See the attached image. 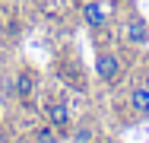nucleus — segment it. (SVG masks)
I'll return each instance as SVG.
<instances>
[{
    "label": "nucleus",
    "instance_id": "obj_2",
    "mask_svg": "<svg viewBox=\"0 0 149 143\" xmlns=\"http://www.w3.org/2000/svg\"><path fill=\"white\" fill-rule=\"evenodd\" d=\"M124 38L130 45H149V22L143 16H130L124 26Z\"/></svg>",
    "mask_w": 149,
    "mask_h": 143
},
{
    "label": "nucleus",
    "instance_id": "obj_10",
    "mask_svg": "<svg viewBox=\"0 0 149 143\" xmlns=\"http://www.w3.org/2000/svg\"><path fill=\"white\" fill-rule=\"evenodd\" d=\"M95 143H108V140H95Z\"/></svg>",
    "mask_w": 149,
    "mask_h": 143
},
{
    "label": "nucleus",
    "instance_id": "obj_4",
    "mask_svg": "<svg viewBox=\"0 0 149 143\" xmlns=\"http://www.w3.org/2000/svg\"><path fill=\"white\" fill-rule=\"evenodd\" d=\"M130 111L136 118H149V86H133L130 89Z\"/></svg>",
    "mask_w": 149,
    "mask_h": 143
},
{
    "label": "nucleus",
    "instance_id": "obj_5",
    "mask_svg": "<svg viewBox=\"0 0 149 143\" xmlns=\"http://www.w3.org/2000/svg\"><path fill=\"white\" fill-rule=\"evenodd\" d=\"M83 19H86L89 29L98 32V29H105V19H108V16H105V10H102L98 0H86V3H83Z\"/></svg>",
    "mask_w": 149,
    "mask_h": 143
},
{
    "label": "nucleus",
    "instance_id": "obj_7",
    "mask_svg": "<svg viewBox=\"0 0 149 143\" xmlns=\"http://www.w3.org/2000/svg\"><path fill=\"white\" fill-rule=\"evenodd\" d=\"M16 95L19 99H32L35 95V73L32 70H19L16 73Z\"/></svg>",
    "mask_w": 149,
    "mask_h": 143
},
{
    "label": "nucleus",
    "instance_id": "obj_1",
    "mask_svg": "<svg viewBox=\"0 0 149 143\" xmlns=\"http://www.w3.org/2000/svg\"><path fill=\"white\" fill-rule=\"evenodd\" d=\"M120 73V57L114 51H98L95 54V76L102 83H114Z\"/></svg>",
    "mask_w": 149,
    "mask_h": 143
},
{
    "label": "nucleus",
    "instance_id": "obj_6",
    "mask_svg": "<svg viewBox=\"0 0 149 143\" xmlns=\"http://www.w3.org/2000/svg\"><path fill=\"white\" fill-rule=\"evenodd\" d=\"M95 140H98L95 121H79V124H73V143H95Z\"/></svg>",
    "mask_w": 149,
    "mask_h": 143
},
{
    "label": "nucleus",
    "instance_id": "obj_11",
    "mask_svg": "<svg viewBox=\"0 0 149 143\" xmlns=\"http://www.w3.org/2000/svg\"><path fill=\"white\" fill-rule=\"evenodd\" d=\"M26 143H35V140H26Z\"/></svg>",
    "mask_w": 149,
    "mask_h": 143
},
{
    "label": "nucleus",
    "instance_id": "obj_3",
    "mask_svg": "<svg viewBox=\"0 0 149 143\" xmlns=\"http://www.w3.org/2000/svg\"><path fill=\"white\" fill-rule=\"evenodd\" d=\"M45 118H48V124L57 127V130L70 127V121H73V114H70V108H67V102H45Z\"/></svg>",
    "mask_w": 149,
    "mask_h": 143
},
{
    "label": "nucleus",
    "instance_id": "obj_8",
    "mask_svg": "<svg viewBox=\"0 0 149 143\" xmlns=\"http://www.w3.org/2000/svg\"><path fill=\"white\" fill-rule=\"evenodd\" d=\"M35 143H60V140H57V127L41 124V127L35 130Z\"/></svg>",
    "mask_w": 149,
    "mask_h": 143
},
{
    "label": "nucleus",
    "instance_id": "obj_9",
    "mask_svg": "<svg viewBox=\"0 0 149 143\" xmlns=\"http://www.w3.org/2000/svg\"><path fill=\"white\" fill-rule=\"evenodd\" d=\"M0 143H10V134H6V127L0 124Z\"/></svg>",
    "mask_w": 149,
    "mask_h": 143
}]
</instances>
